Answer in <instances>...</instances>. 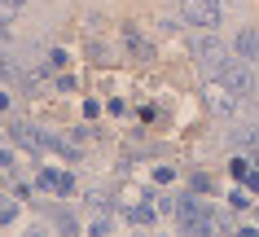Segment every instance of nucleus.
Masks as SVG:
<instances>
[{
  "label": "nucleus",
  "instance_id": "10",
  "mask_svg": "<svg viewBox=\"0 0 259 237\" xmlns=\"http://www.w3.org/2000/svg\"><path fill=\"white\" fill-rule=\"evenodd\" d=\"M127 220H132V224H154V211L150 207H132V211H127Z\"/></svg>",
  "mask_w": 259,
  "mask_h": 237
},
{
  "label": "nucleus",
  "instance_id": "8",
  "mask_svg": "<svg viewBox=\"0 0 259 237\" xmlns=\"http://www.w3.org/2000/svg\"><path fill=\"white\" fill-rule=\"evenodd\" d=\"M229 171H233V180H246V176H250V171H255V163H250V158H242V154H237V158H233V163H229Z\"/></svg>",
  "mask_w": 259,
  "mask_h": 237
},
{
  "label": "nucleus",
  "instance_id": "7",
  "mask_svg": "<svg viewBox=\"0 0 259 237\" xmlns=\"http://www.w3.org/2000/svg\"><path fill=\"white\" fill-rule=\"evenodd\" d=\"M40 184L44 189H57V194H70V176H57V171H44Z\"/></svg>",
  "mask_w": 259,
  "mask_h": 237
},
{
  "label": "nucleus",
  "instance_id": "18",
  "mask_svg": "<svg viewBox=\"0 0 259 237\" xmlns=\"http://www.w3.org/2000/svg\"><path fill=\"white\" fill-rule=\"evenodd\" d=\"M176 5H180V0H176Z\"/></svg>",
  "mask_w": 259,
  "mask_h": 237
},
{
  "label": "nucleus",
  "instance_id": "4",
  "mask_svg": "<svg viewBox=\"0 0 259 237\" xmlns=\"http://www.w3.org/2000/svg\"><path fill=\"white\" fill-rule=\"evenodd\" d=\"M237 101H242V97H237L224 79H206V84H202V106H206L211 114H220V119L237 114Z\"/></svg>",
  "mask_w": 259,
  "mask_h": 237
},
{
  "label": "nucleus",
  "instance_id": "16",
  "mask_svg": "<svg viewBox=\"0 0 259 237\" xmlns=\"http://www.w3.org/2000/svg\"><path fill=\"white\" fill-rule=\"evenodd\" d=\"M0 110H9V92H0Z\"/></svg>",
  "mask_w": 259,
  "mask_h": 237
},
{
  "label": "nucleus",
  "instance_id": "9",
  "mask_svg": "<svg viewBox=\"0 0 259 237\" xmlns=\"http://www.w3.org/2000/svg\"><path fill=\"white\" fill-rule=\"evenodd\" d=\"M233 145H242V150L246 145H259V132L255 127H237V132H233Z\"/></svg>",
  "mask_w": 259,
  "mask_h": 237
},
{
  "label": "nucleus",
  "instance_id": "5",
  "mask_svg": "<svg viewBox=\"0 0 259 237\" xmlns=\"http://www.w3.org/2000/svg\"><path fill=\"white\" fill-rule=\"evenodd\" d=\"M237 57L259 62V31H237Z\"/></svg>",
  "mask_w": 259,
  "mask_h": 237
},
{
  "label": "nucleus",
  "instance_id": "17",
  "mask_svg": "<svg viewBox=\"0 0 259 237\" xmlns=\"http://www.w3.org/2000/svg\"><path fill=\"white\" fill-rule=\"evenodd\" d=\"M14 5H18V9H22V5H27V0H14Z\"/></svg>",
  "mask_w": 259,
  "mask_h": 237
},
{
  "label": "nucleus",
  "instance_id": "15",
  "mask_svg": "<svg viewBox=\"0 0 259 237\" xmlns=\"http://www.w3.org/2000/svg\"><path fill=\"white\" fill-rule=\"evenodd\" d=\"M0 171H14V154L9 150H0Z\"/></svg>",
  "mask_w": 259,
  "mask_h": 237
},
{
  "label": "nucleus",
  "instance_id": "12",
  "mask_svg": "<svg viewBox=\"0 0 259 237\" xmlns=\"http://www.w3.org/2000/svg\"><path fill=\"white\" fill-rule=\"evenodd\" d=\"M229 207H233V211H246V207H250V194H242V189H233V194H229Z\"/></svg>",
  "mask_w": 259,
  "mask_h": 237
},
{
  "label": "nucleus",
  "instance_id": "13",
  "mask_svg": "<svg viewBox=\"0 0 259 237\" xmlns=\"http://www.w3.org/2000/svg\"><path fill=\"white\" fill-rule=\"evenodd\" d=\"M14 215H18V207H14V202H5V198H0V224H9Z\"/></svg>",
  "mask_w": 259,
  "mask_h": 237
},
{
  "label": "nucleus",
  "instance_id": "1",
  "mask_svg": "<svg viewBox=\"0 0 259 237\" xmlns=\"http://www.w3.org/2000/svg\"><path fill=\"white\" fill-rule=\"evenodd\" d=\"M193 57H198V70H202L206 79H220L224 66L233 62V49L220 40V35H202V40L193 44Z\"/></svg>",
  "mask_w": 259,
  "mask_h": 237
},
{
  "label": "nucleus",
  "instance_id": "11",
  "mask_svg": "<svg viewBox=\"0 0 259 237\" xmlns=\"http://www.w3.org/2000/svg\"><path fill=\"white\" fill-rule=\"evenodd\" d=\"M14 18H18V5L14 0H0V27H9Z\"/></svg>",
  "mask_w": 259,
  "mask_h": 237
},
{
  "label": "nucleus",
  "instance_id": "2",
  "mask_svg": "<svg viewBox=\"0 0 259 237\" xmlns=\"http://www.w3.org/2000/svg\"><path fill=\"white\" fill-rule=\"evenodd\" d=\"M180 18L189 27H202V31H215L224 22V0H180Z\"/></svg>",
  "mask_w": 259,
  "mask_h": 237
},
{
  "label": "nucleus",
  "instance_id": "3",
  "mask_svg": "<svg viewBox=\"0 0 259 237\" xmlns=\"http://www.w3.org/2000/svg\"><path fill=\"white\" fill-rule=\"evenodd\" d=\"M220 79H224V84H229L237 97H246V101H255V97H259L255 70H250V62H246V57H237V53H233V62L224 66V75H220Z\"/></svg>",
  "mask_w": 259,
  "mask_h": 237
},
{
  "label": "nucleus",
  "instance_id": "6",
  "mask_svg": "<svg viewBox=\"0 0 259 237\" xmlns=\"http://www.w3.org/2000/svg\"><path fill=\"white\" fill-rule=\"evenodd\" d=\"M0 79H5V84H22V79H27L22 66H14V57H9V53H0Z\"/></svg>",
  "mask_w": 259,
  "mask_h": 237
},
{
  "label": "nucleus",
  "instance_id": "14",
  "mask_svg": "<svg viewBox=\"0 0 259 237\" xmlns=\"http://www.w3.org/2000/svg\"><path fill=\"white\" fill-rule=\"evenodd\" d=\"M49 66H53V70L66 66V53H62V49H53V53H49Z\"/></svg>",
  "mask_w": 259,
  "mask_h": 237
}]
</instances>
